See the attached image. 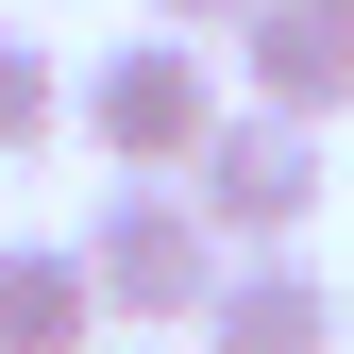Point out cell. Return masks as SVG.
I'll return each mask as SVG.
<instances>
[{
    "instance_id": "cell-5",
    "label": "cell",
    "mask_w": 354,
    "mask_h": 354,
    "mask_svg": "<svg viewBox=\"0 0 354 354\" xmlns=\"http://www.w3.org/2000/svg\"><path fill=\"white\" fill-rule=\"evenodd\" d=\"M236 102H253V118H304V136H321V118L354 102V34H321L304 0H270V17L236 34Z\"/></svg>"
},
{
    "instance_id": "cell-6",
    "label": "cell",
    "mask_w": 354,
    "mask_h": 354,
    "mask_svg": "<svg viewBox=\"0 0 354 354\" xmlns=\"http://www.w3.org/2000/svg\"><path fill=\"white\" fill-rule=\"evenodd\" d=\"M0 354H118L102 337V270H84V236H17L0 253Z\"/></svg>"
},
{
    "instance_id": "cell-4",
    "label": "cell",
    "mask_w": 354,
    "mask_h": 354,
    "mask_svg": "<svg viewBox=\"0 0 354 354\" xmlns=\"http://www.w3.org/2000/svg\"><path fill=\"white\" fill-rule=\"evenodd\" d=\"M337 321H354V304H337V270H321V253H236L186 354H337Z\"/></svg>"
},
{
    "instance_id": "cell-7",
    "label": "cell",
    "mask_w": 354,
    "mask_h": 354,
    "mask_svg": "<svg viewBox=\"0 0 354 354\" xmlns=\"http://www.w3.org/2000/svg\"><path fill=\"white\" fill-rule=\"evenodd\" d=\"M51 136H84V84H68V51H34L17 17H0V152H51Z\"/></svg>"
},
{
    "instance_id": "cell-8",
    "label": "cell",
    "mask_w": 354,
    "mask_h": 354,
    "mask_svg": "<svg viewBox=\"0 0 354 354\" xmlns=\"http://www.w3.org/2000/svg\"><path fill=\"white\" fill-rule=\"evenodd\" d=\"M253 17H270V0H152V34H203V51H236Z\"/></svg>"
},
{
    "instance_id": "cell-1",
    "label": "cell",
    "mask_w": 354,
    "mask_h": 354,
    "mask_svg": "<svg viewBox=\"0 0 354 354\" xmlns=\"http://www.w3.org/2000/svg\"><path fill=\"white\" fill-rule=\"evenodd\" d=\"M219 118H236V84H219L203 34H118V51H84V152H102L118 186H186L219 152Z\"/></svg>"
},
{
    "instance_id": "cell-3",
    "label": "cell",
    "mask_w": 354,
    "mask_h": 354,
    "mask_svg": "<svg viewBox=\"0 0 354 354\" xmlns=\"http://www.w3.org/2000/svg\"><path fill=\"white\" fill-rule=\"evenodd\" d=\"M186 203L219 219V253H304V219H321V136L304 118H219V152L186 169Z\"/></svg>"
},
{
    "instance_id": "cell-9",
    "label": "cell",
    "mask_w": 354,
    "mask_h": 354,
    "mask_svg": "<svg viewBox=\"0 0 354 354\" xmlns=\"http://www.w3.org/2000/svg\"><path fill=\"white\" fill-rule=\"evenodd\" d=\"M304 17H321V34H354V0H304Z\"/></svg>"
},
{
    "instance_id": "cell-2",
    "label": "cell",
    "mask_w": 354,
    "mask_h": 354,
    "mask_svg": "<svg viewBox=\"0 0 354 354\" xmlns=\"http://www.w3.org/2000/svg\"><path fill=\"white\" fill-rule=\"evenodd\" d=\"M84 270H102V321L118 337H203V304H219V219L186 186H102V219H84Z\"/></svg>"
},
{
    "instance_id": "cell-10",
    "label": "cell",
    "mask_w": 354,
    "mask_h": 354,
    "mask_svg": "<svg viewBox=\"0 0 354 354\" xmlns=\"http://www.w3.org/2000/svg\"><path fill=\"white\" fill-rule=\"evenodd\" d=\"M118 354H169V337H118Z\"/></svg>"
}]
</instances>
